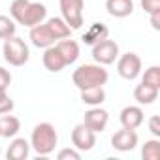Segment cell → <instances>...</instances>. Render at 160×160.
Masks as SVG:
<instances>
[{"label": "cell", "mask_w": 160, "mask_h": 160, "mask_svg": "<svg viewBox=\"0 0 160 160\" xmlns=\"http://www.w3.org/2000/svg\"><path fill=\"white\" fill-rule=\"evenodd\" d=\"M81 102L87 104L89 108L102 106L106 102V91H104V87H91V89L81 91Z\"/></svg>", "instance_id": "cell-21"}, {"label": "cell", "mask_w": 160, "mask_h": 160, "mask_svg": "<svg viewBox=\"0 0 160 160\" xmlns=\"http://www.w3.org/2000/svg\"><path fill=\"white\" fill-rule=\"evenodd\" d=\"M28 38H30L32 45H34V47H38V49H47V47H51V45H55V43H57V40H55V38L51 36V32L47 30L45 23H40V25L32 27V28H30Z\"/></svg>", "instance_id": "cell-12"}, {"label": "cell", "mask_w": 160, "mask_h": 160, "mask_svg": "<svg viewBox=\"0 0 160 160\" xmlns=\"http://www.w3.org/2000/svg\"><path fill=\"white\" fill-rule=\"evenodd\" d=\"M57 158L58 160H79V158H81V151H77L75 147H68V149L58 151Z\"/></svg>", "instance_id": "cell-26"}, {"label": "cell", "mask_w": 160, "mask_h": 160, "mask_svg": "<svg viewBox=\"0 0 160 160\" xmlns=\"http://www.w3.org/2000/svg\"><path fill=\"white\" fill-rule=\"evenodd\" d=\"M109 36V28L104 25V23H92L85 32H83V36H81V40H83V43L85 45H94V43H98V42H102V40H106Z\"/></svg>", "instance_id": "cell-16"}, {"label": "cell", "mask_w": 160, "mask_h": 160, "mask_svg": "<svg viewBox=\"0 0 160 160\" xmlns=\"http://www.w3.org/2000/svg\"><path fill=\"white\" fill-rule=\"evenodd\" d=\"M72 145L81 152L92 151L96 145V134L81 122V124L73 126V130H72Z\"/></svg>", "instance_id": "cell-8"}, {"label": "cell", "mask_w": 160, "mask_h": 160, "mask_svg": "<svg viewBox=\"0 0 160 160\" xmlns=\"http://www.w3.org/2000/svg\"><path fill=\"white\" fill-rule=\"evenodd\" d=\"M10 83H12V73H10L6 68L0 66V89H6V91H8Z\"/></svg>", "instance_id": "cell-28"}, {"label": "cell", "mask_w": 160, "mask_h": 160, "mask_svg": "<svg viewBox=\"0 0 160 160\" xmlns=\"http://www.w3.org/2000/svg\"><path fill=\"white\" fill-rule=\"evenodd\" d=\"M141 10L145 13H152L154 10H160V0H141Z\"/></svg>", "instance_id": "cell-27"}, {"label": "cell", "mask_w": 160, "mask_h": 160, "mask_svg": "<svg viewBox=\"0 0 160 160\" xmlns=\"http://www.w3.org/2000/svg\"><path fill=\"white\" fill-rule=\"evenodd\" d=\"M106 10L115 19H124L134 13V2L132 0H106Z\"/></svg>", "instance_id": "cell-15"}, {"label": "cell", "mask_w": 160, "mask_h": 160, "mask_svg": "<svg viewBox=\"0 0 160 160\" xmlns=\"http://www.w3.org/2000/svg\"><path fill=\"white\" fill-rule=\"evenodd\" d=\"M57 143H58V134L51 122H40L34 126L30 136V149H34L40 156L51 154Z\"/></svg>", "instance_id": "cell-3"}, {"label": "cell", "mask_w": 160, "mask_h": 160, "mask_svg": "<svg viewBox=\"0 0 160 160\" xmlns=\"http://www.w3.org/2000/svg\"><path fill=\"white\" fill-rule=\"evenodd\" d=\"M156 98H158V89L149 87L145 83L136 85V89H134V100L139 106H151V104H154Z\"/></svg>", "instance_id": "cell-20"}, {"label": "cell", "mask_w": 160, "mask_h": 160, "mask_svg": "<svg viewBox=\"0 0 160 160\" xmlns=\"http://www.w3.org/2000/svg\"><path fill=\"white\" fill-rule=\"evenodd\" d=\"M141 156L145 160H158L160 158V141L154 139H147L141 147Z\"/></svg>", "instance_id": "cell-22"}, {"label": "cell", "mask_w": 160, "mask_h": 160, "mask_svg": "<svg viewBox=\"0 0 160 160\" xmlns=\"http://www.w3.org/2000/svg\"><path fill=\"white\" fill-rule=\"evenodd\" d=\"M21 130V121L15 115H2L0 117V138H15Z\"/></svg>", "instance_id": "cell-19"}, {"label": "cell", "mask_w": 160, "mask_h": 160, "mask_svg": "<svg viewBox=\"0 0 160 160\" xmlns=\"http://www.w3.org/2000/svg\"><path fill=\"white\" fill-rule=\"evenodd\" d=\"M149 19H151V27L154 30H160V10H154L152 13H149Z\"/></svg>", "instance_id": "cell-30"}, {"label": "cell", "mask_w": 160, "mask_h": 160, "mask_svg": "<svg viewBox=\"0 0 160 160\" xmlns=\"http://www.w3.org/2000/svg\"><path fill=\"white\" fill-rule=\"evenodd\" d=\"M60 17L72 30H79L83 27V8L85 0H58Z\"/></svg>", "instance_id": "cell-5"}, {"label": "cell", "mask_w": 160, "mask_h": 160, "mask_svg": "<svg viewBox=\"0 0 160 160\" xmlns=\"http://www.w3.org/2000/svg\"><path fill=\"white\" fill-rule=\"evenodd\" d=\"M149 132L154 138H160V119H158V115H152L149 119Z\"/></svg>", "instance_id": "cell-29"}, {"label": "cell", "mask_w": 160, "mask_h": 160, "mask_svg": "<svg viewBox=\"0 0 160 160\" xmlns=\"http://www.w3.org/2000/svg\"><path fill=\"white\" fill-rule=\"evenodd\" d=\"M117 73L122 79H128V81L136 79L141 73V58L136 53L119 55V58H117Z\"/></svg>", "instance_id": "cell-7"}, {"label": "cell", "mask_w": 160, "mask_h": 160, "mask_svg": "<svg viewBox=\"0 0 160 160\" xmlns=\"http://www.w3.org/2000/svg\"><path fill=\"white\" fill-rule=\"evenodd\" d=\"M0 152H2V149H0Z\"/></svg>", "instance_id": "cell-31"}, {"label": "cell", "mask_w": 160, "mask_h": 160, "mask_svg": "<svg viewBox=\"0 0 160 160\" xmlns=\"http://www.w3.org/2000/svg\"><path fill=\"white\" fill-rule=\"evenodd\" d=\"M55 47H57V49H58V53L62 55V58H64L66 66L73 64V62L79 58V43H77L75 40H72V38L58 40V42L55 43Z\"/></svg>", "instance_id": "cell-13"}, {"label": "cell", "mask_w": 160, "mask_h": 160, "mask_svg": "<svg viewBox=\"0 0 160 160\" xmlns=\"http://www.w3.org/2000/svg\"><path fill=\"white\" fill-rule=\"evenodd\" d=\"M108 122H109V113H108L106 109H102L100 106H94V108H91V109L85 111L83 124H85L89 130H92L94 134L104 132L106 126H108Z\"/></svg>", "instance_id": "cell-9"}, {"label": "cell", "mask_w": 160, "mask_h": 160, "mask_svg": "<svg viewBox=\"0 0 160 160\" xmlns=\"http://www.w3.org/2000/svg\"><path fill=\"white\" fill-rule=\"evenodd\" d=\"M12 109H13V100L8 96L6 89H0V115L12 113Z\"/></svg>", "instance_id": "cell-25"}, {"label": "cell", "mask_w": 160, "mask_h": 160, "mask_svg": "<svg viewBox=\"0 0 160 160\" xmlns=\"http://www.w3.org/2000/svg\"><path fill=\"white\" fill-rule=\"evenodd\" d=\"M139 138L136 134V130H130V128H122V130H117L113 136H111V147L115 151H121V152H128V151H134L136 145H138Z\"/></svg>", "instance_id": "cell-10"}, {"label": "cell", "mask_w": 160, "mask_h": 160, "mask_svg": "<svg viewBox=\"0 0 160 160\" xmlns=\"http://www.w3.org/2000/svg\"><path fill=\"white\" fill-rule=\"evenodd\" d=\"M42 60H43L45 70H49V72H53V73H58V72H62V70L66 68V62H64L62 55L58 53V49H57L55 45L43 49V57H42Z\"/></svg>", "instance_id": "cell-14"}, {"label": "cell", "mask_w": 160, "mask_h": 160, "mask_svg": "<svg viewBox=\"0 0 160 160\" xmlns=\"http://www.w3.org/2000/svg\"><path fill=\"white\" fill-rule=\"evenodd\" d=\"M28 154H30V141H27L25 138H15L6 152L8 160H25L28 158Z\"/></svg>", "instance_id": "cell-17"}, {"label": "cell", "mask_w": 160, "mask_h": 160, "mask_svg": "<svg viewBox=\"0 0 160 160\" xmlns=\"http://www.w3.org/2000/svg\"><path fill=\"white\" fill-rule=\"evenodd\" d=\"M15 30H17V23L12 17L0 15V40H8L15 36Z\"/></svg>", "instance_id": "cell-23"}, {"label": "cell", "mask_w": 160, "mask_h": 160, "mask_svg": "<svg viewBox=\"0 0 160 160\" xmlns=\"http://www.w3.org/2000/svg\"><path fill=\"white\" fill-rule=\"evenodd\" d=\"M119 121L122 124V128H130V130H136L143 124L145 121V113L139 106H126L122 108L121 115H119Z\"/></svg>", "instance_id": "cell-11"}, {"label": "cell", "mask_w": 160, "mask_h": 160, "mask_svg": "<svg viewBox=\"0 0 160 160\" xmlns=\"http://www.w3.org/2000/svg\"><path fill=\"white\" fill-rule=\"evenodd\" d=\"M119 55H121L119 43L109 40V38H106V40H102V42L92 45V58H94L96 64L109 66V64H113L119 58Z\"/></svg>", "instance_id": "cell-6"}, {"label": "cell", "mask_w": 160, "mask_h": 160, "mask_svg": "<svg viewBox=\"0 0 160 160\" xmlns=\"http://www.w3.org/2000/svg\"><path fill=\"white\" fill-rule=\"evenodd\" d=\"M10 15L17 25L23 27H36L47 19V8L42 2H30V0H13L10 6Z\"/></svg>", "instance_id": "cell-1"}, {"label": "cell", "mask_w": 160, "mask_h": 160, "mask_svg": "<svg viewBox=\"0 0 160 160\" xmlns=\"http://www.w3.org/2000/svg\"><path fill=\"white\" fill-rule=\"evenodd\" d=\"M2 55L6 58L8 64L19 68V66H25L30 58V51H28V45L23 38L19 36H12L8 40H4V47H2Z\"/></svg>", "instance_id": "cell-4"}, {"label": "cell", "mask_w": 160, "mask_h": 160, "mask_svg": "<svg viewBox=\"0 0 160 160\" xmlns=\"http://www.w3.org/2000/svg\"><path fill=\"white\" fill-rule=\"evenodd\" d=\"M108 79L109 73L102 64H81L72 73V81L79 91H85L91 87H104Z\"/></svg>", "instance_id": "cell-2"}, {"label": "cell", "mask_w": 160, "mask_h": 160, "mask_svg": "<svg viewBox=\"0 0 160 160\" xmlns=\"http://www.w3.org/2000/svg\"><path fill=\"white\" fill-rule=\"evenodd\" d=\"M141 83L149 85V87H154L160 91V68L158 66H149L145 70V73L141 75Z\"/></svg>", "instance_id": "cell-24"}, {"label": "cell", "mask_w": 160, "mask_h": 160, "mask_svg": "<svg viewBox=\"0 0 160 160\" xmlns=\"http://www.w3.org/2000/svg\"><path fill=\"white\" fill-rule=\"evenodd\" d=\"M45 27H47V30L51 32V36H53L57 42L72 36V28L64 23L62 17H49V19L45 21Z\"/></svg>", "instance_id": "cell-18"}]
</instances>
